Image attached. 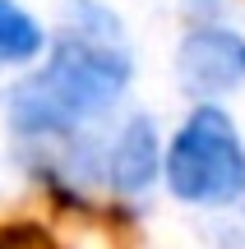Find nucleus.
<instances>
[{
	"label": "nucleus",
	"instance_id": "obj_5",
	"mask_svg": "<svg viewBox=\"0 0 245 249\" xmlns=\"http://www.w3.org/2000/svg\"><path fill=\"white\" fill-rule=\"evenodd\" d=\"M42 23L14 0H0V65H23L42 51Z\"/></svg>",
	"mask_w": 245,
	"mask_h": 249
},
{
	"label": "nucleus",
	"instance_id": "obj_2",
	"mask_svg": "<svg viewBox=\"0 0 245 249\" xmlns=\"http://www.w3.org/2000/svg\"><path fill=\"white\" fill-rule=\"evenodd\" d=\"M162 171H167V189L181 203L213 208V203L241 198L245 194V143H241L231 116L204 102L176 129Z\"/></svg>",
	"mask_w": 245,
	"mask_h": 249
},
{
	"label": "nucleus",
	"instance_id": "obj_6",
	"mask_svg": "<svg viewBox=\"0 0 245 249\" xmlns=\"http://www.w3.org/2000/svg\"><path fill=\"white\" fill-rule=\"evenodd\" d=\"M0 249H60V245L51 240V231H42L33 222H9L0 226Z\"/></svg>",
	"mask_w": 245,
	"mask_h": 249
},
{
	"label": "nucleus",
	"instance_id": "obj_4",
	"mask_svg": "<svg viewBox=\"0 0 245 249\" xmlns=\"http://www.w3.org/2000/svg\"><path fill=\"white\" fill-rule=\"evenodd\" d=\"M102 171H107L116 194H144L153 185V176L162 171V152H157V129L148 116H130L116 129V139L102 152Z\"/></svg>",
	"mask_w": 245,
	"mask_h": 249
},
{
	"label": "nucleus",
	"instance_id": "obj_3",
	"mask_svg": "<svg viewBox=\"0 0 245 249\" xmlns=\"http://www.w3.org/2000/svg\"><path fill=\"white\" fill-rule=\"evenodd\" d=\"M176 74L190 97H227L245 83V37L231 28H194L181 42Z\"/></svg>",
	"mask_w": 245,
	"mask_h": 249
},
{
	"label": "nucleus",
	"instance_id": "obj_1",
	"mask_svg": "<svg viewBox=\"0 0 245 249\" xmlns=\"http://www.w3.org/2000/svg\"><path fill=\"white\" fill-rule=\"evenodd\" d=\"M134 74V55L120 18L97 0H70L51 60L5 97L19 139H70L120 102Z\"/></svg>",
	"mask_w": 245,
	"mask_h": 249
}]
</instances>
